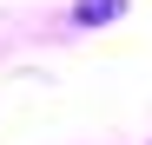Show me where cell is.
Segmentation results:
<instances>
[{
    "label": "cell",
    "mask_w": 152,
    "mask_h": 145,
    "mask_svg": "<svg viewBox=\"0 0 152 145\" xmlns=\"http://www.w3.org/2000/svg\"><path fill=\"white\" fill-rule=\"evenodd\" d=\"M119 13H126V0H80V13H73V20L93 27V20H119Z\"/></svg>",
    "instance_id": "1"
}]
</instances>
